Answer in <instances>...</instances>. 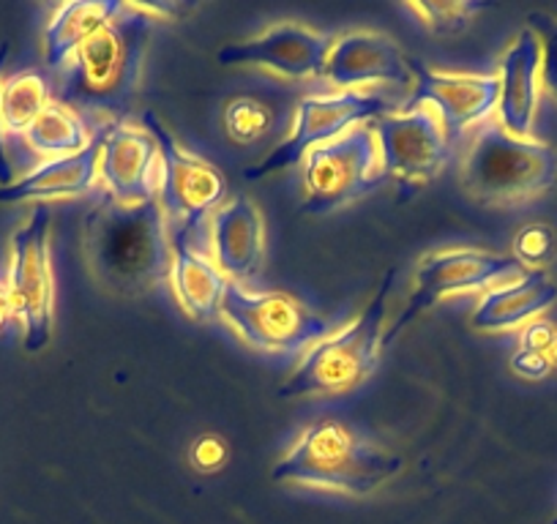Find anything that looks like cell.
Returning a JSON list of instances; mask_svg holds the SVG:
<instances>
[{
  "mask_svg": "<svg viewBox=\"0 0 557 524\" xmlns=\"http://www.w3.org/2000/svg\"><path fill=\"white\" fill-rule=\"evenodd\" d=\"M372 126L383 153L385 175H394L405 186L432 180L451 157V137L430 104L396 110L372 121Z\"/></svg>",
  "mask_w": 557,
  "mask_h": 524,
  "instance_id": "11",
  "label": "cell"
},
{
  "mask_svg": "<svg viewBox=\"0 0 557 524\" xmlns=\"http://www.w3.org/2000/svg\"><path fill=\"white\" fill-rule=\"evenodd\" d=\"M325 83L336 90L363 88V85H394L410 88V58L394 39L374 30H352L331 41L323 66Z\"/></svg>",
  "mask_w": 557,
  "mask_h": 524,
  "instance_id": "16",
  "label": "cell"
},
{
  "mask_svg": "<svg viewBox=\"0 0 557 524\" xmlns=\"http://www.w3.org/2000/svg\"><path fill=\"white\" fill-rule=\"evenodd\" d=\"M219 317L246 345L262 352L304 350L329 336V323L290 292H251L240 285H230Z\"/></svg>",
  "mask_w": 557,
  "mask_h": 524,
  "instance_id": "10",
  "label": "cell"
},
{
  "mask_svg": "<svg viewBox=\"0 0 557 524\" xmlns=\"http://www.w3.org/2000/svg\"><path fill=\"white\" fill-rule=\"evenodd\" d=\"M552 524H557V516H555V519H552Z\"/></svg>",
  "mask_w": 557,
  "mask_h": 524,
  "instance_id": "35",
  "label": "cell"
},
{
  "mask_svg": "<svg viewBox=\"0 0 557 524\" xmlns=\"http://www.w3.org/2000/svg\"><path fill=\"white\" fill-rule=\"evenodd\" d=\"M50 104V85L39 72H20L0 83V117L9 135H28L36 117Z\"/></svg>",
  "mask_w": 557,
  "mask_h": 524,
  "instance_id": "25",
  "label": "cell"
},
{
  "mask_svg": "<svg viewBox=\"0 0 557 524\" xmlns=\"http://www.w3.org/2000/svg\"><path fill=\"white\" fill-rule=\"evenodd\" d=\"M459 180L481 205H522L555 186L557 153L546 142L513 137L497 123H486L465 153Z\"/></svg>",
  "mask_w": 557,
  "mask_h": 524,
  "instance_id": "4",
  "label": "cell"
},
{
  "mask_svg": "<svg viewBox=\"0 0 557 524\" xmlns=\"http://www.w3.org/2000/svg\"><path fill=\"white\" fill-rule=\"evenodd\" d=\"M285 99L273 93H238L224 104V137L238 148L262 146L276 135L285 117Z\"/></svg>",
  "mask_w": 557,
  "mask_h": 524,
  "instance_id": "23",
  "label": "cell"
},
{
  "mask_svg": "<svg viewBox=\"0 0 557 524\" xmlns=\"http://www.w3.org/2000/svg\"><path fill=\"white\" fill-rule=\"evenodd\" d=\"M522 274L524 269L513 257L492 254V251L481 249H448L424 257L416 271V290H412L401 317L396 320L394 334L441 298L462 296V292L473 290H492V287L519 279Z\"/></svg>",
  "mask_w": 557,
  "mask_h": 524,
  "instance_id": "12",
  "label": "cell"
},
{
  "mask_svg": "<svg viewBox=\"0 0 557 524\" xmlns=\"http://www.w3.org/2000/svg\"><path fill=\"white\" fill-rule=\"evenodd\" d=\"M7 58H9V45L3 41V45H0V74H3V66H7ZM12 184H14V170L7 157V128H3V117H0V186H12Z\"/></svg>",
  "mask_w": 557,
  "mask_h": 524,
  "instance_id": "32",
  "label": "cell"
},
{
  "mask_svg": "<svg viewBox=\"0 0 557 524\" xmlns=\"http://www.w3.org/2000/svg\"><path fill=\"white\" fill-rule=\"evenodd\" d=\"M490 9L486 3H465V0H448V3H407V12L416 14L418 23L432 34H459L468 28L470 20Z\"/></svg>",
  "mask_w": 557,
  "mask_h": 524,
  "instance_id": "26",
  "label": "cell"
},
{
  "mask_svg": "<svg viewBox=\"0 0 557 524\" xmlns=\"http://www.w3.org/2000/svg\"><path fill=\"white\" fill-rule=\"evenodd\" d=\"M557 334V325H552L549 320H533L522 328L519 334V350H533V352H546L549 350L552 339Z\"/></svg>",
  "mask_w": 557,
  "mask_h": 524,
  "instance_id": "31",
  "label": "cell"
},
{
  "mask_svg": "<svg viewBox=\"0 0 557 524\" xmlns=\"http://www.w3.org/2000/svg\"><path fill=\"white\" fill-rule=\"evenodd\" d=\"M211 260L230 285L251 282L265 260V224L249 197H227L208 216Z\"/></svg>",
  "mask_w": 557,
  "mask_h": 524,
  "instance_id": "17",
  "label": "cell"
},
{
  "mask_svg": "<svg viewBox=\"0 0 557 524\" xmlns=\"http://www.w3.org/2000/svg\"><path fill=\"white\" fill-rule=\"evenodd\" d=\"M14 317L23 323L25 350H45L55 323V276L50 254V208L36 205L12 235L7 276Z\"/></svg>",
  "mask_w": 557,
  "mask_h": 524,
  "instance_id": "8",
  "label": "cell"
},
{
  "mask_svg": "<svg viewBox=\"0 0 557 524\" xmlns=\"http://www.w3.org/2000/svg\"><path fill=\"white\" fill-rule=\"evenodd\" d=\"M85 251L96 279L134 296L170 279L173 238L159 200L121 205L107 197L85 222Z\"/></svg>",
  "mask_w": 557,
  "mask_h": 524,
  "instance_id": "1",
  "label": "cell"
},
{
  "mask_svg": "<svg viewBox=\"0 0 557 524\" xmlns=\"http://www.w3.org/2000/svg\"><path fill=\"white\" fill-rule=\"evenodd\" d=\"M331 39L298 23H278L255 39L227 45L216 52L222 66H262L290 79L323 77Z\"/></svg>",
  "mask_w": 557,
  "mask_h": 524,
  "instance_id": "15",
  "label": "cell"
},
{
  "mask_svg": "<svg viewBox=\"0 0 557 524\" xmlns=\"http://www.w3.org/2000/svg\"><path fill=\"white\" fill-rule=\"evenodd\" d=\"M170 238H173L170 287H173L181 309L191 320H202V323L219 317L230 282L213 265V260H208L206 254H200V251L186 244L189 238H181V235H170Z\"/></svg>",
  "mask_w": 557,
  "mask_h": 524,
  "instance_id": "21",
  "label": "cell"
},
{
  "mask_svg": "<svg viewBox=\"0 0 557 524\" xmlns=\"http://www.w3.org/2000/svg\"><path fill=\"white\" fill-rule=\"evenodd\" d=\"M528 28L541 45V88L557 99V17L546 12H530Z\"/></svg>",
  "mask_w": 557,
  "mask_h": 524,
  "instance_id": "27",
  "label": "cell"
},
{
  "mask_svg": "<svg viewBox=\"0 0 557 524\" xmlns=\"http://www.w3.org/2000/svg\"><path fill=\"white\" fill-rule=\"evenodd\" d=\"M123 9V0H74L55 12L45 30V61L50 68H66L74 52L115 20Z\"/></svg>",
  "mask_w": 557,
  "mask_h": 524,
  "instance_id": "22",
  "label": "cell"
},
{
  "mask_svg": "<svg viewBox=\"0 0 557 524\" xmlns=\"http://www.w3.org/2000/svg\"><path fill=\"white\" fill-rule=\"evenodd\" d=\"M168 14L162 7L123 3L121 14L96 30L63 68V104L115 115L126 112L137 93L153 25Z\"/></svg>",
  "mask_w": 557,
  "mask_h": 524,
  "instance_id": "2",
  "label": "cell"
},
{
  "mask_svg": "<svg viewBox=\"0 0 557 524\" xmlns=\"http://www.w3.org/2000/svg\"><path fill=\"white\" fill-rule=\"evenodd\" d=\"M12 320H14V307H12V298H9V287L7 282H0V334L9 328Z\"/></svg>",
  "mask_w": 557,
  "mask_h": 524,
  "instance_id": "33",
  "label": "cell"
},
{
  "mask_svg": "<svg viewBox=\"0 0 557 524\" xmlns=\"http://www.w3.org/2000/svg\"><path fill=\"white\" fill-rule=\"evenodd\" d=\"M412 93L399 110L430 104L441 115L448 137L459 135L462 128L481 123L497 110L500 79L497 74H462L430 68L421 61H410Z\"/></svg>",
  "mask_w": 557,
  "mask_h": 524,
  "instance_id": "13",
  "label": "cell"
},
{
  "mask_svg": "<svg viewBox=\"0 0 557 524\" xmlns=\"http://www.w3.org/2000/svg\"><path fill=\"white\" fill-rule=\"evenodd\" d=\"M25 140H28V146L34 148L36 153H41V157L61 159L85 151L94 137H90L88 126H85L83 117L77 115V110H72V107L63 104V101H52V104L36 117L34 126L28 128Z\"/></svg>",
  "mask_w": 557,
  "mask_h": 524,
  "instance_id": "24",
  "label": "cell"
},
{
  "mask_svg": "<svg viewBox=\"0 0 557 524\" xmlns=\"http://www.w3.org/2000/svg\"><path fill=\"white\" fill-rule=\"evenodd\" d=\"M511 369L524 379H544L552 374V363L546 358V352H533V350H519L511 355Z\"/></svg>",
  "mask_w": 557,
  "mask_h": 524,
  "instance_id": "30",
  "label": "cell"
},
{
  "mask_svg": "<svg viewBox=\"0 0 557 524\" xmlns=\"http://www.w3.org/2000/svg\"><path fill=\"white\" fill-rule=\"evenodd\" d=\"M101 137L104 132H96L88 148L74 157L50 159L14 180L12 186H0V202H23V200H74L94 189L99 178V157Z\"/></svg>",
  "mask_w": 557,
  "mask_h": 524,
  "instance_id": "20",
  "label": "cell"
},
{
  "mask_svg": "<svg viewBox=\"0 0 557 524\" xmlns=\"http://www.w3.org/2000/svg\"><path fill=\"white\" fill-rule=\"evenodd\" d=\"M557 285L546 271H524L519 279L497 285L475 303L470 323L473 328L495 334V330H519L539 320L546 309L555 307Z\"/></svg>",
  "mask_w": 557,
  "mask_h": 524,
  "instance_id": "19",
  "label": "cell"
},
{
  "mask_svg": "<svg viewBox=\"0 0 557 524\" xmlns=\"http://www.w3.org/2000/svg\"><path fill=\"white\" fill-rule=\"evenodd\" d=\"M391 279L394 276L383 282L374 301L347 328L334 330L309 347L293 377L278 388V397H342L372 377L385 345Z\"/></svg>",
  "mask_w": 557,
  "mask_h": 524,
  "instance_id": "5",
  "label": "cell"
},
{
  "mask_svg": "<svg viewBox=\"0 0 557 524\" xmlns=\"http://www.w3.org/2000/svg\"><path fill=\"white\" fill-rule=\"evenodd\" d=\"M500 96H497V126L513 137H530L541 104V45L530 28L519 30L517 39L503 52Z\"/></svg>",
  "mask_w": 557,
  "mask_h": 524,
  "instance_id": "18",
  "label": "cell"
},
{
  "mask_svg": "<svg viewBox=\"0 0 557 524\" xmlns=\"http://www.w3.org/2000/svg\"><path fill=\"white\" fill-rule=\"evenodd\" d=\"M191 464H195L200 473H213V470L222 467L227 462V446H224L222 437L216 435H202L200 440L191 446Z\"/></svg>",
  "mask_w": 557,
  "mask_h": 524,
  "instance_id": "29",
  "label": "cell"
},
{
  "mask_svg": "<svg viewBox=\"0 0 557 524\" xmlns=\"http://www.w3.org/2000/svg\"><path fill=\"white\" fill-rule=\"evenodd\" d=\"M546 358H549V363H552V372H557V334H555V339H552L549 350H546Z\"/></svg>",
  "mask_w": 557,
  "mask_h": 524,
  "instance_id": "34",
  "label": "cell"
},
{
  "mask_svg": "<svg viewBox=\"0 0 557 524\" xmlns=\"http://www.w3.org/2000/svg\"><path fill=\"white\" fill-rule=\"evenodd\" d=\"M396 101L383 88H352L331 90V93H312L298 99L293 112L290 132L260 164L246 167L244 175L249 180L265 178V175L282 173V170L301 164L312 148L345 135L361 123H372L377 117L391 115Z\"/></svg>",
  "mask_w": 557,
  "mask_h": 524,
  "instance_id": "6",
  "label": "cell"
},
{
  "mask_svg": "<svg viewBox=\"0 0 557 524\" xmlns=\"http://www.w3.org/2000/svg\"><path fill=\"white\" fill-rule=\"evenodd\" d=\"M385 175L383 153L372 123L350 128L345 135L312 148L301 159V184L307 202L304 213H331L377 189Z\"/></svg>",
  "mask_w": 557,
  "mask_h": 524,
  "instance_id": "7",
  "label": "cell"
},
{
  "mask_svg": "<svg viewBox=\"0 0 557 524\" xmlns=\"http://www.w3.org/2000/svg\"><path fill=\"white\" fill-rule=\"evenodd\" d=\"M143 128L153 137L162 153L159 205L168 216L170 235L189 238L191 229L227 200V180L211 162L186 151L159 121L157 112H143Z\"/></svg>",
  "mask_w": 557,
  "mask_h": 524,
  "instance_id": "9",
  "label": "cell"
},
{
  "mask_svg": "<svg viewBox=\"0 0 557 524\" xmlns=\"http://www.w3.org/2000/svg\"><path fill=\"white\" fill-rule=\"evenodd\" d=\"M555 249V233L546 224H528L513 238V260L524 271H541L544 262H549Z\"/></svg>",
  "mask_w": 557,
  "mask_h": 524,
  "instance_id": "28",
  "label": "cell"
},
{
  "mask_svg": "<svg viewBox=\"0 0 557 524\" xmlns=\"http://www.w3.org/2000/svg\"><path fill=\"white\" fill-rule=\"evenodd\" d=\"M99 178L107 197L121 205L159 200L162 189V153L143 126L112 123L101 137Z\"/></svg>",
  "mask_w": 557,
  "mask_h": 524,
  "instance_id": "14",
  "label": "cell"
},
{
  "mask_svg": "<svg viewBox=\"0 0 557 524\" xmlns=\"http://www.w3.org/2000/svg\"><path fill=\"white\" fill-rule=\"evenodd\" d=\"M399 470L401 459L396 453L372 446L342 421L323 419L298 435L271 475L278 484L367 497Z\"/></svg>",
  "mask_w": 557,
  "mask_h": 524,
  "instance_id": "3",
  "label": "cell"
}]
</instances>
